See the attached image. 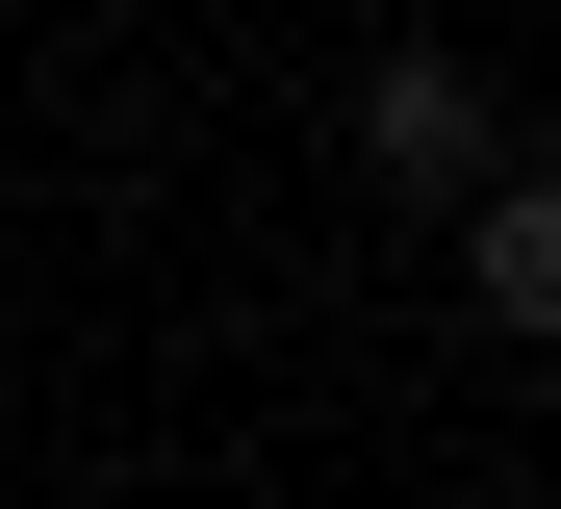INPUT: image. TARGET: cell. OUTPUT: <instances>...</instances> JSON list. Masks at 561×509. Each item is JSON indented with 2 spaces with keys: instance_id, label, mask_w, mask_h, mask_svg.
<instances>
[{
  "instance_id": "6da1fadb",
  "label": "cell",
  "mask_w": 561,
  "mask_h": 509,
  "mask_svg": "<svg viewBox=\"0 0 561 509\" xmlns=\"http://www.w3.org/2000/svg\"><path fill=\"white\" fill-rule=\"evenodd\" d=\"M357 178L459 230V204L511 178V77H485V51H434V26H409V51H357Z\"/></svg>"
},
{
  "instance_id": "7a4b0ae2",
  "label": "cell",
  "mask_w": 561,
  "mask_h": 509,
  "mask_svg": "<svg viewBox=\"0 0 561 509\" xmlns=\"http://www.w3.org/2000/svg\"><path fill=\"white\" fill-rule=\"evenodd\" d=\"M459 305H485L511 357H561V153H511L485 204H459Z\"/></svg>"
}]
</instances>
